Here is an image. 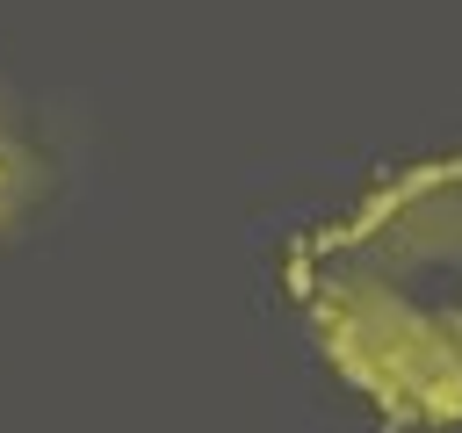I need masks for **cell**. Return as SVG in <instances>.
Returning a JSON list of instances; mask_svg holds the SVG:
<instances>
[{
  "label": "cell",
  "mask_w": 462,
  "mask_h": 433,
  "mask_svg": "<svg viewBox=\"0 0 462 433\" xmlns=\"http://www.w3.org/2000/svg\"><path fill=\"white\" fill-rule=\"evenodd\" d=\"M332 375L397 433H462V152L375 180L282 267Z\"/></svg>",
  "instance_id": "1"
},
{
  "label": "cell",
  "mask_w": 462,
  "mask_h": 433,
  "mask_svg": "<svg viewBox=\"0 0 462 433\" xmlns=\"http://www.w3.org/2000/svg\"><path fill=\"white\" fill-rule=\"evenodd\" d=\"M43 188H51V159L36 152V137L22 130L14 101L0 94V238L29 224V209L43 202Z\"/></svg>",
  "instance_id": "2"
}]
</instances>
